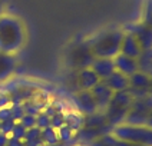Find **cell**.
Returning a JSON list of instances; mask_svg holds the SVG:
<instances>
[{
    "label": "cell",
    "instance_id": "cell-1",
    "mask_svg": "<svg viewBox=\"0 0 152 146\" xmlns=\"http://www.w3.org/2000/svg\"><path fill=\"white\" fill-rule=\"evenodd\" d=\"M27 33L25 23L15 15L0 16V52L16 54L25 46Z\"/></svg>",
    "mask_w": 152,
    "mask_h": 146
},
{
    "label": "cell",
    "instance_id": "cell-2",
    "mask_svg": "<svg viewBox=\"0 0 152 146\" xmlns=\"http://www.w3.org/2000/svg\"><path fill=\"white\" fill-rule=\"evenodd\" d=\"M124 33V29L109 27L89 39V47L95 59H113L116 54H119Z\"/></svg>",
    "mask_w": 152,
    "mask_h": 146
},
{
    "label": "cell",
    "instance_id": "cell-3",
    "mask_svg": "<svg viewBox=\"0 0 152 146\" xmlns=\"http://www.w3.org/2000/svg\"><path fill=\"white\" fill-rule=\"evenodd\" d=\"M132 102H134V96L128 90L115 92L113 93L109 105L106 106L105 110L102 112L103 116H105L106 123L109 125L110 128H115V126H118V125L125 122Z\"/></svg>",
    "mask_w": 152,
    "mask_h": 146
},
{
    "label": "cell",
    "instance_id": "cell-4",
    "mask_svg": "<svg viewBox=\"0 0 152 146\" xmlns=\"http://www.w3.org/2000/svg\"><path fill=\"white\" fill-rule=\"evenodd\" d=\"M110 133L121 140L138 146H152V128L146 125H131L121 123L112 128Z\"/></svg>",
    "mask_w": 152,
    "mask_h": 146
},
{
    "label": "cell",
    "instance_id": "cell-5",
    "mask_svg": "<svg viewBox=\"0 0 152 146\" xmlns=\"http://www.w3.org/2000/svg\"><path fill=\"white\" fill-rule=\"evenodd\" d=\"M152 110V97L144 96V97H135L131 105V109L128 112L126 119L124 123L131 125H145L149 113Z\"/></svg>",
    "mask_w": 152,
    "mask_h": 146
},
{
    "label": "cell",
    "instance_id": "cell-6",
    "mask_svg": "<svg viewBox=\"0 0 152 146\" xmlns=\"http://www.w3.org/2000/svg\"><path fill=\"white\" fill-rule=\"evenodd\" d=\"M93 60H95V56L92 54V50L89 47L88 40L77 43L75 47L69 52V65L76 70L89 68Z\"/></svg>",
    "mask_w": 152,
    "mask_h": 146
},
{
    "label": "cell",
    "instance_id": "cell-7",
    "mask_svg": "<svg viewBox=\"0 0 152 146\" xmlns=\"http://www.w3.org/2000/svg\"><path fill=\"white\" fill-rule=\"evenodd\" d=\"M124 30L129 32L135 37L142 50L152 49V27H149L142 22H138V23H134V25H129Z\"/></svg>",
    "mask_w": 152,
    "mask_h": 146
},
{
    "label": "cell",
    "instance_id": "cell-8",
    "mask_svg": "<svg viewBox=\"0 0 152 146\" xmlns=\"http://www.w3.org/2000/svg\"><path fill=\"white\" fill-rule=\"evenodd\" d=\"M149 83H151V76L146 75L144 72H136L134 75L129 76V87L128 92L135 97H144L148 96V89H149Z\"/></svg>",
    "mask_w": 152,
    "mask_h": 146
},
{
    "label": "cell",
    "instance_id": "cell-9",
    "mask_svg": "<svg viewBox=\"0 0 152 146\" xmlns=\"http://www.w3.org/2000/svg\"><path fill=\"white\" fill-rule=\"evenodd\" d=\"M75 103L77 110L83 113L85 116L93 115L98 112V106H96V102L93 99L91 90H80L79 89L75 93Z\"/></svg>",
    "mask_w": 152,
    "mask_h": 146
},
{
    "label": "cell",
    "instance_id": "cell-10",
    "mask_svg": "<svg viewBox=\"0 0 152 146\" xmlns=\"http://www.w3.org/2000/svg\"><path fill=\"white\" fill-rule=\"evenodd\" d=\"M91 93H92L93 99L96 102L98 112H103L106 109V106L109 105L110 99H112V96H113L115 92H112V89H110L109 86L106 85L103 80H101L93 89H91Z\"/></svg>",
    "mask_w": 152,
    "mask_h": 146
},
{
    "label": "cell",
    "instance_id": "cell-11",
    "mask_svg": "<svg viewBox=\"0 0 152 146\" xmlns=\"http://www.w3.org/2000/svg\"><path fill=\"white\" fill-rule=\"evenodd\" d=\"M99 82H101V79L91 68H83L76 70V85L80 90H91Z\"/></svg>",
    "mask_w": 152,
    "mask_h": 146
},
{
    "label": "cell",
    "instance_id": "cell-12",
    "mask_svg": "<svg viewBox=\"0 0 152 146\" xmlns=\"http://www.w3.org/2000/svg\"><path fill=\"white\" fill-rule=\"evenodd\" d=\"M113 63H115V70H118L121 73H124L125 76H131L136 73L139 69H138V62L134 57H129V56H125L122 53L116 54L113 57Z\"/></svg>",
    "mask_w": 152,
    "mask_h": 146
},
{
    "label": "cell",
    "instance_id": "cell-13",
    "mask_svg": "<svg viewBox=\"0 0 152 146\" xmlns=\"http://www.w3.org/2000/svg\"><path fill=\"white\" fill-rule=\"evenodd\" d=\"M16 54L0 52V82L7 80L16 70Z\"/></svg>",
    "mask_w": 152,
    "mask_h": 146
},
{
    "label": "cell",
    "instance_id": "cell-14",
    "mask_svg": "<svg viewBox=\"0 0 152 146\" xmlns=\"http://www.w3.org/2000/svg\"><path fill=\"white\" fill-rule=\"evenodd\" d=\"M124 32H125V30H124ZM141 52H142V49H141V46H139L138 40H136L135 37L129 33V32H125V33H124L122 43H121V52H119V53H122V54H125V56H129V57L136 59V57L139 56Z\"/></svg>",
    "mask_w": 152,
    "mask_h": 146
},
{
    "label": "cell",
    "instance_id": "cell-15",
    "mask_svg": "<svg viewBox=\"0 0 152 146\" xmlns=\"http://www.w3.org/2000/svg\"><path fill=\"white\" fill-rule=\"evenodd\" d=\"M89 68L98 75L101 80H105L115 72V63L113 59H95Z\"/></svg>",
    "mask_w": 152,
    "mask_h": 146
},
{
    "label": "cell",
    "instance_id": "cell-16",
    "mask_svg": "<svg viewBox=\"0 0 152 146\" xmlns=\"http://www.w3.org/2000/svg\"><path fill=\"white\" fill-rule=\"evenodd\" d=\"M103 82L112 89V92H124V90H128V87H129V77L118 70H115Z\"/></svg>",
    "mask_w": 152,
    "mask_h": 146
},
{
    "label": "cell",
    "instance_id": "cell-17",
    "mask_svg": "<svg viewBox=\"0 0 152 146\" xmlns=\"http://www.w3.org/2000/svg\"><path fill=\"white\" fill-rule=\"evenodd\" d=\"M138 62V69L139 72H144L146 75H152V49H146L139 53V56L136 57Z\"/></svg>",
    "mask_w": 152,
    "mask_h": 146
},
{
    "label": "cell",
    "instance_id": "cell-18",
    "mask_svg": "<svg viewBox=\"0 0 152 146\" xmlns=\"http://www.w3.org/2000/svg\"><path fill=\"white\" fill-rule=\"evenodd\" d=\"M98 140L103 146H138V145H134V143H129V142H125V140H121V139L113 136L110 132L102 135L101 137H98Z\"/></svg>",
    "mask_w": 152,
    "mask_h": 146
},
{
    "label": "cell",
    "instance_id": "cell-19",
    "mask_svg": "<svg viewBox=\"0 0 152 146\" xmlns=\"http://www.w3.org/2000/svg\"><path fill=\"white\" fill-rule=\"evenodd\" d=\"M142 23L152 27V0H146L144 6V16H142Z\"/></svg>",
    "mask_w": 152,
    "mask_h": 146
},
{
    "label": "cell",
    "instance_id": "cell-20",
    "mask_svg": "<svg viewBox=\"0 0 152 146\" xmlns=\"http://www.w3.org/2000/svg\"><path fill=\"white\" fill-rule=\"evenodd\" d=\"M145 125H146V126H149V128H152V110H151V113H149V116H148L146 122H145Z\"/></svg>",
    "mask_w": 152,
    "mask_h": 146
},
{
    "label": "cell",
    "instance_id": "cell-21",
    "mask_svg": "<svg viewBox=\"0 0 152 146\" xmlns=\"http://www.w3.org/2000/svg\"><path fill=\"white\" fill-rule=\"evenodd\" d=\"M4 13V3H3V0H0V16Z\"/></svg>",
    "mask_w": 152,
    "mask_h": 146
},
{
    "label": "cell",
    "instance_id": "cell-22",
    "mask_svg": "<svg viewBox=\"0 0 152 146\" xmlns=\"http://www.w3.org/2000/svg\"><path fill=\"white\" fill-rule=\"evenodd\" d=\"M148 96L152 97V75H151V83H149V89H148Z\"/></svg>",
    "mask_w": 152,
    "mask_h": 146
},
{
    "label": "cell",
    "instance_id": "cell-23",
    "mask_svg": "<svg viewBox=\"0 0 152 146\" xmlns=\"http://www.w3.org/2000/svg\"><path fill=\"white\" fill-rule=\"evenodd\" d=\"M75 146H89V145H83V143H79V145H75Z\"/></svg>",
    "mask_w": 152,
    "mask_h": 146
}]
</instances>
